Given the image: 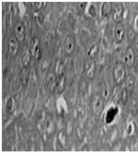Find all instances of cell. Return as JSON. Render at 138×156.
Here are the masks:
<instances>
[{
    "instance_id": "19",
    "label": "cell",
    "mask_w": 138,
    "mask_h": 156,
    "mask_svg": "<svg viewBox=\"0 0 138 156\" xmlns=\"http://www.w3.org/2000/svg\"><path fill=\"white\" fill-rule=\"evenodd\" d=\"M30 55H31L30 51H29L28 49L25 50V51H24V53H23V56H22V62H23V64H24L25 67H27V66L29 64L30 57H31Z\"/></svg>"
},
{
    "instance_id": "14",
    "label": "cell",
    "mask_w": 138,
    "mask_h": 156,
    "mask_svg": "<svg viewBox=\"0 0 138 156\" xmlns=\"http://www.w3.org/2000/svg\"><path fill=\"white\" fill-rule=\"evenodd\" d=\"M124 80H125V88L128 91L129 95H132L134 88V78L133 75H128Z\"/></svg>"
},
{
    "instance_id": "4",
    "label": "cell",
    "mask_w": 138,
    "mask_h": 156,
    "mask_svg": "<svg viewBox=\"0 0 138 156\" xmlns=\"http://www.w3.org/2000/svg\"><path fill=\"white\" fill-rule=\"evenodd\" d=\"M135 62V54L132 47H128L124 53V62L127 67L131 68Z\"/></svg>"
},
{
    "instance_id": "28",
    "label": "cell",
    "mask_w": 138,
    "mask_h": 156,
    "mask_svg": "<svg viewBox=\"0 0 138 156\" xmlns=\"http://www.w3.org/2000/svg\"><path fill=\"white\" fill-rule=\"evenodd\" d=\"M134 47H135V49L138 51V35L136 36V38H135V40H134Z\"/></svg>"
},
{
    "instance_id": "12",
    "label": "cell",
    "mask_w": 138,
    "mask_h": 156,
    "mask_svg": "<svg viewBox=\"0 0 138 156\" xmlns=\"http://www.w3.org/2000/svg\"><path fill=\"white\" fill-rule=\"evenodd\" d=\"M111 96V87L107 81H104L102 84V98L103 100L107 101Z\"/></svg>"
},
{
    "instance_id": "31",
    "label": "cell",
    "mask_w": 138,
    "mask_h": 156,
    "mask_svg": "<svg viewBox=\"0 0 138 156\" xmlns=\"http://www.w3.org/2000/svg\"><path fill=\"white\" fill-rule=\"evenodd\" d=\"M135 63H136V66H137V68H138V53H137V56H136V58H135Z\"/></svg>"
},
{
    "instance_id": "27",
    "label": "cell",
    "mask_w": 138,
    "mask_h": 156,
    "mask_svg": "<svg viewBox=\"0 0 138 156\" xmlns=\"http://www.w3.org/2000/svg\"><path fill=\"white\" fill-rule=\"evenodd\" d=\"M133 125L131 123L128 126V135H131L133 133Z\"/></svg>"
},
{
    "instance_id": "6",
    "label": "cell",
    "mask_w": 138,
    "mask_h": 156,
    "mask_svg": "<svg viewBox=\"0 0 138 156\" xmlns=\"http://www.w3.org/2000/svg\"><path fill=\"white\" fill-rule=\"evenodd\" d=\"M57 75L54 73H49L47 76V79H46V84H47V87L54 92L57 89V85H58V79H57Z\"/></svg>"
},
{
    "instance_id": "11",
    "label": "cell",
    "mask_w": 138,
    "mask_h": 156,
    "mask_svg": "<svg viewBox=\"0 0 138 156\" xmlns=\"http://www.w3.org/2000/svg\"><path fill=\"white\" fill-rule=\"evenodd\" d=\"M85 73L90 79H93L95 73V64L93 60H89L85 63Z\"/></svg>"
},
{
    "instance_id": "17",
    "label": "cell",
    "mask_w": 138,
    "mask_h": 156,
    "mask_svg": "<svg viewBox=\"0 0 138 156\" xmlns=\"http://www.w3.org/2000/svg\"><path fill=\"white\" fill-rule=\"evenodd\" d=\"M121 94H122V91L120 90V87L118 86L114 87L113 89V93H112V97H113V102L117 103L121 100Z\"/></svg>"
},
{
    "instance_id": "13",
    "label": "cell",
    "mask_w": 138,
    "mask_h": 156,
    "mask_svg": "<svg viewBox=\"0 0 138 156\" xmlns=\"http://www.w3.org/2000/svg\"><path fill=\"white\" fill-rule=\"evenodd\" d=\"M118 113V108H115V107H112L106 113V116H105V121L106 123H111L113 122V120L115 119L116 115Z\"/></svg>"
},
{
    "instance_id": "26",
    "label": "cell",
    "mask_w": 138,
    "mask_h": 156,
    "mask_svg": "<svg viewBox=\"0 0 138 156\" xmlns=\"http://www.w3.org/2000/svg\"><path fill=\"white\" fill-rule=\"evenodd\" d=\"M44 4H45L44 2H36L34 3V7L36 8V9H39L44 6Z\"/></svg>"
},
{
    "instance_id": "23",
    "label": "cell",
    "mask_w": 138,
    "mask_h": 156,
    "mask_svg": "<svg viewBox=\"0 0 138 156\" xmlns=\"http://www.w3.org/2000/svg\"><path fill=\"white\" fill-rule=\"evenodd\" d=\"M28 80H29V73H28L27 70L25 69V70L23 71L22 74H21V82H22V84H23L24 86H26L27 83H28Z\"/></svg>"
},
{
    "instance_id": "8",
    "label": "cell",
    "mask_w": 138,
    "mask_h": 156,
    "mask_svg": "<svg viewBox=\"0 0 138 156\" xmlns=\"http://www.w3.org/2000/svg\"><path fill=\"white\" fill-rule=\"evenodd\" d=\"M75 48V41L72 36L68 35L65 39V43H64V50L67 54H71Z\"/></svg>"
},
{
    "instance_id": "15",
    "label": "cell",
    "mask_w": 138,
    "mask_h": 156,
    "mask_svg": "<svg viewBox=\"0 0 138 156\" xmlns=\"http://www.w3.org/2000/svg\"><path fill=\"white\" fill-rule=\"evenodd\" d=\"M64 68H65V64H64L63 61L62 60H58L57 62H56V65H55V74L58 77L63 75Z\"/></svg>"
},
{
    "instance_id": "25",
    "label": "cell",
    "mask_w": 138,
    "mask_h": 156,
    "mask_svg": "<svg viewBox=\"0 0 138 156\" xmlns=\"http://www.w3.org/2000/svg\"><path fill=\"white\" fill-rule=\"evenodd\" d=\"M85 8H86V3H80L79 5H78V11H79V13H82V12H84V10H85Z\"/></svg>"
},
{
    "instance_id": "3",
    "label": "cell",
    "mask_w": 138,
    "mask_h": 156,
    "mask_svg": "<svg viewBox=\"0 0 138 156\" xmlns=\"http://www.w3.org/2000/svg\"><path fill=\"white\" fill-rule=\"evenodd\" d=\"M15 36L19 41H23L26 38V27L23 22H18L15 25Z\"/></svg>"
},
{
    "instance_id": "22",
    "label": "cell",
    "mask_w": 138,
    "mask_h": 156,
    "mask_svg": "<svg viewBox=\"0 0 138 156\" xmlns=\"http://www.w3.org/2000/svg\"><path fill=\"white\" fill-rule=\"evenodd\" d=\"M97 12H98V9H97V6L96 4H92L88 9V13L92 16V17H96L97 16Z\"/></svg>"
},
{
    "instance_id": "21",
    "label": "cell",
    "mask_w": 138,
    "mask_h": 156,
    "mask_svg": "<svg viewBox=\"0 0 138 156\" xmlns=\"http://www.w3.org/2000/svg\"><path fill=\"white\" fill-rule=\"evenodd\" d=\"M7 108H8V112H12L15 108H16V100L14 98H10L8 101V104H7Z\"/></svg>"
},
{
    "instance_id": "7",
    "label": "cell",
    "mask_w": 138,
    "mask_h": 156,
    "mask_svg": "<svg viewBox=\"0 0 138 156\" xmlns=\"http://www.w3.org/2000/svg\"><path fill=\"white\" fill-rule=\"evenodd\" d=\"M113 34H114V39L117 42H121L123 38H124V35H125V29H124V26L121 23L117 24L114 28V31H113Z\"/></svg>"
},
{
    "instance_id": "1",
    "label": "cell",
    "mask_w": 138,
    "mask_h": 156,
    "mask_svg": "<svg viewBox=\"0 0 138 156\" xmlns=\"http://www.w3.org/2000/svg\"><path fill=\"white\" fill-rule=\"evenodd\" d=\"M31 55L37 59L39 60L41 58V49H40V41L38 37H34L31 40L30 42V49H29Z\"/></svg>"
},
{
    "instance_id": "29",
    "label": "cell",
    "mask_w": 138,
    "mask_h": 156,
    "mask_svg": "<svg viewBox=\"0 0 138 156\" xmlns=\"http://www.w3.org/2000/svg\"><path fill=\"white\" fill-rule=\"evenodd\" d=\"M134 24H135V27L136 29L138 30V15L135 17V20H134Z\"/></svg>"
},
{
    "instance_id": "30",
    "label": "cell",
    "mask_w": 138,
    "mask_h": 156,
    "mask_svg": "<svg viewBox=\"0 0 138 156\" xmlns=\"http://www.w3.org/2000/svg\"><path fill=\"white\" fill-rule=\"evenodd\" d=\"M42 18H43V17L40 15V16H39V18L38 19V21L39 22V24H40V25H42V23H43V20H42ZM43 19H44V18H43Z\"/></svg>"
},
{
    "instance_id": "18",
    "label": "cell",
    "mask_w": 138,
    "mask_h": 156,
    "mask_svg": "<svg viewBox=\"0 0 138 156\" xmlns=\"http://www.w3.org/2000/svg\"><path fill=\"white\" fill-rule=\"evenodd\" d=\"M65 88V81H64V75H61L59 77L58 79V85H57V89L56 91L58 93H62Z\"/></svg>"
},
{
    "instance_id": "9",
    "label": "cell",
    "mask_w": 138,
    "mask_h": 156,
    "mask_svg": "<svg viewBox=\"0 0 138 156\" xmlns=\"http://www.w3.org/2000/svg\"><path fill=\"white\" fill-rule=\"evenodd\" d=\"M113 18L115 23L119 24L121 23V21L123 20V7L121 4H118L115 6L114 9H113Z\"/></svg>"
},
{
    "instance_id": "5",
    "label": "cell",
    "mask_w": 138,
    "mask_h": 156,
    "mask_svg": "<svg viewBox=\"0 0 138 156\" xmlns=\"http://www.w3.org/2000/svg\"><path fill=\"white\" fill-rule=\"evenodd\" d=\"M19 51V41L16 36H12L8 41V52L11 57H15Z\"/></svg>"
},
{
    "instance_id": "10",
    "label": "cell",
    "mask_w": 138,
    "mask_h": 156,
    "mask_svg": "<svg viewBox=\"0 0 138 156\" xmlns=\"http://www.w3.org/2000/svg\"><path fill=\"white\" fill-rule=\"evenodd\" d=\"M93 112L95 113V115L99 116L101 115V113L103 110V98L101 97H96L94 101H93Z\"/></svg>"
},
{
    "instance_id": "2",
    "label": "cell",
    "mask_w": 138,
    "mask_h": 156,
    "mask_svg": "<svg viewBox=\"0 0 138 156\" xmlns=\"http://www.w3.org/2000/svg\"><path fill=\"white\" fill-rule=\"evenodd\" d=\"M113 78L117 84H121L125 79V70L122 63H117L113 68Z\"/></svg>"
},
{
    "instance_id": "24",
    "label": "cell",
    "mask_w": 138,
    "mask_h": 156,
    "mask_svg": "<svg viewBox=\"0 0 138 156\" xmlns=\"http://www.w3.org/2000/svg\"><path fill=\"white\" fill-rule=\"evenodd\" d=\"M97 51H98V47H97L96 44H94V45H93V46L90 48V50H89V51H88V54H89V56H91V57H94V55L97 53Z\"/></svg>"
},
{
    "instance_id": "16",
    "label": "cell",
    "mask_w": 138,
    "mask_h": 156,
    "mask_svg": "<svg viewBox=\"0 0 138 156\" xmlns=\"http://www.w3.org/2000/svg\"><path fill=\"white\" fill-rule=\"evenodd\" d=\"M112 12V4L109 2H104L103 7H102V15L103 18L107 19Z\"/></svg>"
},
{
    "instance_id": "20",
    "label": "cell",
    "mask_w": 138,
    "mask_h": 156,
    "mask_svg": "<svg viewBox=\"0 0 138 156\" xmlns=\"http://www.w3.org/2000/svg\"><path fill=\"white\" fill-rule=\"evenodd\" d=\"M129 93L128 91L126 90V88L124 87L123 90H122V94H121V103L123 105H125L128 101V98H129Z\"/></svg>"
}]
</instances>
